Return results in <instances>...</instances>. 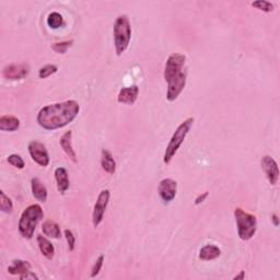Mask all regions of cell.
I'll list each match as a JSON object with an SVG mask.
<instances>
[{
  "instance_id": "cell-1",
  "label": "cell",
  "mask_w": 280,
  "mask_h": 280,
  "mask_svg": "<svg viewBox=\"0 0 280 280\" xmlns=\"http://www.w3.org/2000/svg\"><path fill=\"white\" fill-rule=\"evenodd\" d=\"M80 105L74 100L49 104L42 107L37 114V124L45 131H56L66 127L77 118Z\"/></svg>"
},
{
  "instance_id": "cell-2",
  "label": "cell",
  "mask_w": 280,
  "mask_h": 280,
  "mask_svg": "<svg viewBox=\"0 0 280 280\" xmlns=\"http://www.w3.org/2000/svg\"><path fill=\"white\" fill-rule=\"evenodd\" d=\"M43 209L37 204L30 205L24 209L19 220V232L24 239L31 240L36 230L37 224L43 219Z\"/></svg>"
},
{
  "instance_id": "cell-3",
  "label": "cell",
  "mask_w": 280,
  "mask_h": 280,
  "mask_svg": "<svg viewBox=\"0 0 280 280\" xmlns=\"http://www.w3.org/2000/svg\"><path fill=\"white\" fill-rule=\"evenodd\" d=\"M193 124L194 118H189L179 124L178 127L175 129V132L172 137H171L168 146H166L164 156H163V162H164L165 164H169V163L172 161V159L178 151L179 147H181L184 140H185L186 136L189 135L190 131L192 129V127H193Z\"/></svg>"
},
{
  "instance_id": "cell-4",
  "label": "cell",
  "mask_w": 280,
  "mask_h": 280,
  "mask_svg": "<svg viewBox=\"0 0 280 280\" xmlns=\"http://www.w3.org/2000/svg\"><path fill=\"white\" fill-rule=\"evenodd\" d=\"M113 35L116 54L120 56L128 48L132 40V27L127 15H119L116 19L113 28Z\"/></svg>"
},
{
  "instance_id": "cell-5",
  "label": "cell",
  "mask_w": 280,
  "mask_h": 280,
  "mask_svg": "<svg viewBox=\"0 0 280 280\" xmlns=\"http://www.w3.org/2000/svg\"><path fill=\"white\" fill-rule=\"evenodd\" d=\"M235 218L237 228V235L242 241H249L255 236L257 230V219L254 215L243 210L242 208L235 209Z\"/></svg>"
},
{
  "instance_id": "cell-6",
  "label": "cell",
  "mask_w": 280,
  "mask_h": 280,
  "mask_svg": "<svg viewBox=\"0 0 280 280\" xmlns=\"http://www.w3.org/2000/svg\"><path fill=\"white\" fill-rule=\"evenodd\" d=\"M186 80H187V73L185 68L181 70V72L173 74L172 77L166 80V82H168L166 100H168V101L173 102L179 97V94L182 93L184 88L186 86Z\"/></svg>"
},
{
  "instance_id": "cell-7",
  "label": "cell",
  "mask_w": 280,
  "mask_h": 280,
  "mask_svg": "<svg viewBox=\"0 0 280 280\" xmlns=\"http://www.w3.org/2000/svg\"><path fill=\"white\" fill-rule=\"evenodd\" d=\"M111 193L108 190H103L101 193L99 194L97 203L94 205L93 212H92V223H93L94 228H98L100 224L102 223L104 219V215H105L106 207L110 202Z\"/></svg>"
},
{
  "instance_id": "cell-8",
  "label": "cell",
  "mask_w": 280,
  "mask_h": 280,
  "mask_svg": "<svg viewBox=\"0 0 280 280\" xmlns=\"http://www.w3.org/2000/svg\"><path fill=\"white\" fill-rule=\"evenodd\" d=\"M29 153L32 160L41 166H47L49 164V154L45 146L37 140H33L28 146Z\"/></svg>"
},
{
  "instance_id": "cell-9",
  "label": "cell",
  "mask_w": 280,
  "mask_h": 280,
  "mask_svg": "<svg viewBox=\"0 0 280 280\" xmlns=\"http://www.w3.org/2000/svg\"><path fill=\"white\" fill-rule=\"evenodd\" d=\"M185 62H186V57L183 54H172L170 55L168 60L165 62L164 67V73H163V77H164V80L166 81L169 78H171L178 72H181L184 68H185Z\"/></svg>"
},
{
  "instance_id": "cell-10",
  "label": "cell",
  "mask_w": 280,
  "mask_h": 280,
  "mask_svg": "<svg viewBox=\"0 0 280 280\" xmlns=\"http://www.w3.org/2000/svg\"><path fill=\"white\" fill-rule=\"evenodd\" d=\"M159 195L165 204L171 203L177 193V183L172 178H163L159 184Z\"/></svg>"
},
{
  "instance_id": "cell-11",
  "label": "cell",
  "mask_w": 280,
  "mask_h": 280,
  "mask_svg": "<svg viewBox=\"0 0 280 280\" xmlns=\"http://www.w3.org/2000/svg\"><path fill=\"white\" fill-rule=\"evenodd\" d=\"M261 164L269 184L275 186L276 184L278 183L279 179V169L277 162H276L275 159L271 158L270 156H264L262 158Z\"/></svg>"
},
{
  "instance_id": "cell-12",
  "label": "cell",
  "mask_w": 280,
  "mask_h": 280,
  "mask_svg": "<svg viewBox=\"0 0 280 280\" xmlns=\"http://www.w3.org/2000/svg\"><path fill=\"white\" fill-rule=\"evenodd\" d=\"M30 73V67L27 64H10L2 69V76L8 80H21Z\"/></svg>"
},
{
  "instance_id": "cell-13",
  "label": "cell",
  "mask_w": 280,
  "mask_h": 280,
  "mask_svg": "<svg viewBox=\"0 0 280 280\" xmlns=\"http://www.w3.org/2000/svg\"><path fill=\"white\" fill-rule=\"evenodd\" d=\"M138 95H139V88H138V86L123 88V89H120L118 95V101L119 103L132 105V104L137 101Z\"/></svg>"
},
{
  "instance_id": "cell-14",
  "label": "cell",
  "mask_w": 280,
  "mask_h": 280,
  "mask_svg": "<svg viewBox=\"0 0 280 280\" xmlns=\"http://www.w3.org/2000/svg\"><path fill=\"white\" fill-rule=\"evenodd\" d=\"M72 140H73V132L68 131L60 137L59 145H60L61 149L64 150V152L67 154V157H68L70 160L74 161V163H77V161H78L77 160V154L74 150Z\"/></svg>"
},
{
  "instance_id": "cell-15",
  "label": "cell",
  "mask_w": 280,
  "mask_h": 280,
  "mask_svg": "<svg viewBox=\"0 0 280 280\" xmlns=\"http://www.w3.org/2000/svg\"><path fill=\"white\" fill-rule=\"evenodd\" d=\"M55 179L57 183V190L60 194H64L69 190V175L68 171L65 168H57L55 170Z\"/></svg>"
},
{
  "instance_id": "cell-16",
  "label": "cell",
  "mask_w": 280,
  "mask_h": 280,
  "mask_svg": "<svg viewBox=\"0 0 280 280\" xmlns=\"http://www.w3.org/2000/svg\"><path fill=\"white\" fill-rule=\"evenodd\" d=\"M31 189H32V194L34 196L35 199L39 200V202L45 203L47 200L48 192L46 186L43 183L41 182L40 178L33 177L31 179Z\"/></svg>"
},
{
  "instance_id": "cell-17",
  "label": "cell",
  "mask_w": 280,
  "mask_h": 280,
  "mask_svg": "<svg viewBox=\"0 0 280 280\" xmlns=\"http://www.w3.org/2000/svg\"><path fill=\"white\" fill-rule=\"evenodd\" d=\"M221 255V250L217 245L207 244L199 251V258L202 261H214Z\"/></svg>"
},
{
  "instance_id": "cell-18",
  "label": "cell",
  "mask_w": 280,
  "mask_h": 280,
  "mask_svg": "<svg viewBox=\"0 0 280 280\" xmlns=\"http://www.w3.org/2000/svg\"><path fill=\"white\" fill-rule=\"evenodd\" d=\"M31 271V264L27 261L15 260L12 261V265L8 267V273L14 276H22Z\"/></svg>"
},
{
  "instance_id": "cell-19",
  "label": "cell",
  "mask_w": 280,
  "mask_h": 280,
  "mask_svg": "<svg viewBox=\"0 0 280 280\" xmlns=\"http://www.w3.org/2000/svg\"><path fill=\"white\" fill-rule=\"evenodd\" d=\"M20 127V120L15 116L2 115L0 118V131L1 132H15Z\"/></svg>"
},
{
  "instance_id": "cell-20",
  "label": "cell",
  "mask_w": 280,
  "mask_h": 280,
  "mask_svg": "<svg viewBox=\"0 0 280 280\" xmlns=\"http://www.w3.org/2000/svg\"><path fill=\"white\" fill-rule=\"evenodd\" d=\"M37 244H39V249L41 251V253L44 255V256L47 258V260H52L54 257V254H55V249H54V245L52 244V242L49 241L47 237L39 235L36 237Z\"/></svg>"
},
{
  "instance_id": "cell-21",
  "label": "cell",
  "mask_w": 280,
  "mask_h": 280,
  "mask_svg": "<svg viewBox=\"0 0 280 280\" xmlns=\"http://www.w3.org/2000/svg\"><path fill=\"white\" fill-rule=\"evenodd\" d=\"M101 166L108 174H114L116 171V162L114 160V158H113V154L106 149L102 150Z\"/></svg>"
},
{
  "instance_id": "cell-22",
  "label": "cell",
  "mask_w": 280,
  "mask_h": 280,
  "mask_svg": "<svg viewBox=\"0 0 280 280\" xmlns=\"http://www.w3.org/2000/svg\"><path fill=\"white\" fill-rule=\"evenodd\" d=\"M42 231H43L45 236L52 237V239H59L61 236L59 225L53 220L45 221L43 225H42Z\"/></svg>"
},
{
  "instance_id": "cell-23",
  "label": "cell",
  "mask_w": 280,
  "mask_h": 280,
  "mask_svg": "<svg viewBox=\"0 0 280 280\" xmlns=\"http://www.w3.org/2000/svg\"><path fill=\"white\" fill-rule=\"evenodd\" d=\"M47 26L51 29H54V30L59 29L64 26V18L59 12H52L47 16Z\"/></svg>"
},
{
  "instance_id": "cell-24",
  "label": "cell",
  "mask_w": 280,
  "mask_h": 280,
  "mask_svg": "<svg viewBox=\"0 0 280 280\" xmlns=\"http://www.w3.org/2000/svg\"><path fill=\"white\" fill-rule=\"evenodd\" d=\"M0 210L5 214H11L14 210V203L3 191L0 192Z\"/></svg>"
},
{
  "instance_id": "cell-25",
  "label": "cell",
  "mask_w": 280,
  "mask_h": 280,
  "mask_svg": "<svg viewBox=\"0 0 280 280\" xmlns=\"http://www.w3.org/2000/svg\"><path fill=\"white\" fill-rule=\"evenodd\" d=\"M74 41H64V42H57L52 45V49L57 54H65L68 51L69 47H72Z\"/></svg>"
},
{
  "instance_id": "cell-26",
  "label": "cell",
  "mask_w": 280,
  "mask_h": 280,
  "mask_svg": "<svg viewBox=\"0 0 280 280\" xmlns=\"http://www.w3.org/2000/svg\"><path fill=\"white\" fill-rule=\"evenodd\" d=\"M252 7L256 8L257 10L263 11V12H271L274 10V5L267 0H258V1H254L251 3Z\"/></svg>"
},
{
  "instance_id": "cell-27",
  "label": "cell",
  "mask_w": 280,
  "mask_h": 280,
  "mask_svg": "<svg viewBox=\"0 0 280 280\" xmlns=\"http://www.w3.org/2000/svg\"><path fill=\"white\" fill-rule=\"evenodd\" d=\"M58 70V67L56 65H46L39 70V77L41 79H46L51 77L52 74H56Z\"/></svg>"
},
{
  "instance_id": "cell-28",
  "label": "cell",
  "mask_w": 280,
  "mask_h": 280,
  "mask_svg": "<svg viewBox=\"0 0 280 280\" xmlns=\"http://www.w3.org/2000/svg\"><path fill=\"white\" fill-rule=\"evenodd\" d=\"M7 161L9 164H11L12 166H15V168L19 170H22L24 169V166H26L24 160L21 158V156H19V154H10V156L7 158Z\"/></svg>"
},
{
  "instance_id": "cell-29",
  "label": "cell",
  "mask_w": 280,
  "mask_h": 280,
  "mask_svg": "<svg viewBox=\"0 0 280 280\" xmlns=\"http://www.w3.org/2000/svg\"><path fill=\"white\" fill-rule=\"evenodd\" d=\"M103 263H104V255H100L91 268V277L92 278L97 277V276L100 274V271H101V269H102Z\"/></svg>"
},
{
  "instance_id": "cell-30",
  "label": "cell",
  "mask_w": 280,
  "mask_h": 280,
  "mask_svg": "<svg viewBox=\"0 0 280 280\" xmlns=\"http://www.w3.org/2000/svg\"><path fill=\"white\" fill-rule=\"evenodd\" d=\"M64 235L65 237L67 240V243H68V248L69 251H74V245H76V237H74L73 231H70V230L66 229L64 231Z\"/></svg>"
},
{
  "instance_id": "cell-31",
  "label": "cell",
  "mask_w": 280,
  "mask_h": 280,
  "mask_svg": "<svg viewBox=\"0 0 280 280\" xmlns=\"http://www.w3.org/2000/svg\"><path fill=\"white\" fill-rule=\"evenodd\" d=\"M208 195H209L208 192H205V193L198 195L195 199V205H200L202 203H204L205 200H206V198L208 197Z\"/></svg>"
},
{
  "instance_id": "cell-32",
  "label": "cell",
  "mask_w": 280,
  "mask_h": 280,
  "mask_svg": "<svg viewBox=\"0 0 280 280\" xmlns=\"http://www.w3.org/2000/svg\"><path fill=\"white\" fill-rule=\"evenodd\" d=\"M20 279H32V280H35V279H39V277L34 274V273H32V271H29V273L27 274H24L22 276H20L19 277Z\"/></svg>"
},
{
  "instance_id": "cell-33",
  "label": "cell",
  "mask_w": 280,
  "mask_h": 280,
  "mask_svg": "<svg viewBox=\"0 0 280 280\" xmlns=\"http://www.w3.org/2000/svg\"><path fill=\"white\" fill-rule=\"evenodd\" d=\"M271 221H273V222H274L275 227H278V225H279V218H278L277 215H276V214L271 215Z\"/></svg>"
},
{
  "instance_id": "cell-34",
  "label": "cell",
  "mask_w": 280,
  "mask_h": 280,
  "mask_svg": "<svg viewBox=\"0 0 280 280\" xmlns=\"http://www.w3.org/2000/svg\"><path fill=\"white\" fill-rule=\"evenodd\" d=\"M244 277H245V271H244V270H241V271H240V274H239V275H236V276H235V277H233V279H235V280H239V279L243 280Z\"/></svg>"
}]
</instances>
